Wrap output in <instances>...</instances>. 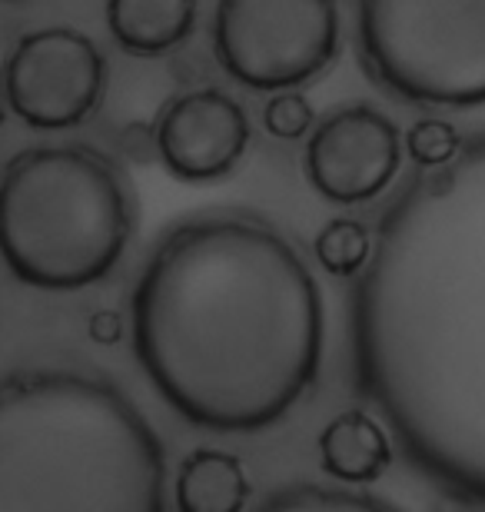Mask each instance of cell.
Wrapping results in <instances>:
<instances>
[{"mask_svg": "<svg viewBox=\"0 0 485 512\" xmlns=\"http://www.w3.org/2000/svg\"><path fill=\"white\" fill-rule=\"evenodd\" d=\"M256 512H402V509L389 506L376 496L299 483V486H286L280 493H273Z\"/></svg>", "mask_w": 485, "mask_h": 512, "instance_id": "cell-14", "label": "cell"}, {"mask_svg": "<svg viewBox=\"0 0 485 512\" xmlns=\"http://www.w3.org/2000/svg\"><path fill=\"white\" fill-rule=\"evenodd\" d=\"M107 27L127 54L160 57L193 34L196 0H107Z\"/></svg>", "mask_w": 485, "mask_h": 512, "instance_id": "cell-10", "label": "cell"}, {"mask_svg": "<svg viewBox=\"0 0 485 512\" xmlns=\"http://www.w3.org/2000/svg\"><path fill=\"white\" fill-rule=\"evenodd\" d=\"M133 353L173 413L213 433H256L319 373L326 313L306 260L253 213L173 227L130 300Z\"/></svg>", "mask_w": 485, "mask_h": 512, "instance_id": "cell-2", "label": "cell"}, {"mask_svg": "<svg viewBox=\"0 0 485 512\" xmlns=\"http://www.w3.org/2000/svg\"><path fill=\"white\" fill-rule=\"evenodd\" d=\"M133 203L120 170L87 147H34L0 170V260L37 290H84L120 263Z\"/></svg>", "mask_w": 485, "mask_h": 512, "instance_id": "cell-4", "label": "cell"}, {"mask_svg": "<svg viewBox=\"0 0 485 512\" xmlns=\"http://www.w3.org/2000/svg\"><path fill=\"white\" fill-rule=\"evenodd\" d=\"M167 459L137 403L103 376L0 383V512H167Z\"/></svg>", "mask_w": 485, "mask_h": 512, "instance_id": "cell-3", "label": "cell"}, {"mask_svg": "<svg viewBox=\"0 0 485 512\" xmlns=\"http://www.w3.org/2000/svg\"><path fill=\"white\" fill-rule=\"evenodd\" d=\"M462 133L449 124V120H416L409 130H406V153L409 160L416 163L419 170H436V167H446V163L456 157L462 150Z\"/></svg>", "mask_w": 485, "mask_h": 512, "instance_id": "cell-15", "label": "cell"}, {"mask_svg": "<svg viewBox=\"0 0 485 512\" xmlns=\"http://www.w3.org/2000/svg\"><path fill=\"white\" fill-rule=\"evenodd\" d=\"M353 376L402 453L485 506V130L419 170L379 217L349 296Z\"/></svg>", "mask_w": 485, "mask_h": 512, "instance_id": "cell-1", "label": "cell"}, {"mask_svg": "<svg viewBox=\"0 0 485 512\" xmlns=\"http://www.w3.org/2000/svg\"><path fill=\"white\" fill-rule=\"evenodd\" d=\"M250 147L246 110L223 90H190L157 120V153L183 183L230 177Z\"/></svg>", "mask_w": 485, "mask_h": 512, "instance_id": "cell-9", "label": "cell"}, {"mask_svg": "<svg viewBox=\"0 0 485 512\" xmlns=\"http://www.w3.org/2000/svg\"><path fill=\"white\" fill-rule=\"evenodd\" d=\"M366 74L402 104L485 107V0H356Z\"/></svg>", "mask_w": 485, "mask_h": 512, "instance_id": "cell-5", "label": "cell"}, {"mask_svg": "<svg viewBox=\"0 0 485 512\" xmlns=\"http://www.w3.org/2000/svg\"><path fill=\"white\" fill-rule=\"evenodd\" d=\"M373 256V233L366 223L336 217L316 237V260L336 280H356Z\"/></svg>", "mask_w": 485, "mask_h": 512, "instance_id": "cell-13", "label": "cell"}, {"mask_svg": "<svg viewBox=\"0 0 485 512\" xmlns=\"http://www.w3.org/2000/svg\"><path fill=\"white\" fill-rule=\"evenodd\" d=\"M250 499V479L243 463L220 449H196L183 459L177 476L180 512H243Z\"/></svg>", "mask_w": 485, "mask_h": 512, "instance_id": "cell-12", "label": "cell"}, {"mask_svg": "<svg viewBox=\"0 0 485 512\" xmlns=\"http://www.w3.org/2000/svg\"><path fill=\"white\" fill-rule=\"evenodd\" d=\"M107 90L100 47L74 27H44L10 50L0 94L34 130H67L94 114Z\"/></svg>", "mask_w": 485, "mask_h": 512, "instance_id": "cell-7", "label": "cell"}, {"mask_svg": "<svg viewBox=\"0 0 485 512\" xmlns=\"http://www.w3.org/2000/svg\"><path fill=\"white\" fill-rule=\"evenodd\" d=\"M402 133L383 110L353 104L319 120L306 143V180L326 203L356 207L383 197L402 167Z\"/></svg>", "mask_w": 485, "mask_h": 512, "instance_id": "cell-8", "label": "cell"}, {"mask_svg": "<svg viewBox=\"0 0 485 512\" xmlns=\"http://www.w3.org/2000/svg\"><path fill=\"white\" fill-rule=\"evenodd\" d=\"M213 54L250 90H299L333 67L339 7L336 0H220Z\"/></svg>", "mask_w": 485, "mask_h": 512, "instance_id": "cell-6", "label": "cell"}, {"mask_svg": "<svg viewBox=\"0 0 485 512\" xmlns=\"http://www.w3.org/2000/svg\"><path fill=\"white\" fill-rule=\"evenodd\" d=\"M319 459L339 483H376L392 463V446L373 416L346 409L319 433Z\"/></svg>", "mask_w": 485, "mask_h": 512, "instance_id": "cell-11", "label": "cell"}, {"mask_svg": "<svg viewBox=\"0 0 485 512\" xmlns=\"http://www.w3.org/2000/svg\"><path fill=\"white\" fill-rule=\"evenodd\" d=\"M313 124H316V110L299 90L273 94L270 104L263 107V127L276 140H303Z\"/></svg>", "mask_w": 485, "mask_h": 512, "instance_id": "cell-16", "label": "cell"}, {"mask_svg": "<svg viewBox=\"0 0 485 512\" xmlns=\"http://www.w3.org/2000/svg\"><path fill=\"white\" fill-rule=\"evenodd\" d=\"M0 124H4V114H0Z\"/></svg>", "mask_w": 485, "mask_h": 512, "instance_id": "cell-17", "label": "cell"}]
</instances>
